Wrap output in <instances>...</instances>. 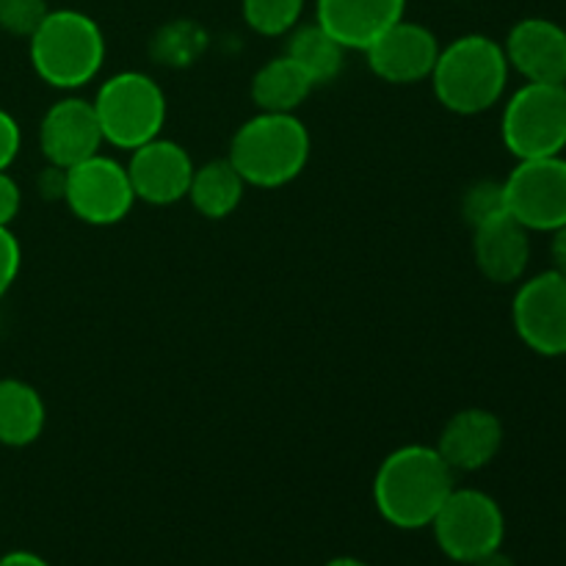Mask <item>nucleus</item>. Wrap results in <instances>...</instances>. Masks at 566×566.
<instances>
[{"instance_id": "2f4dec72", "label": "nucleus", "mask_w": 566, "mask_h": 566, "mask_svg": "<svg viewBox=\"0 0 566 566\" xmlns=\"http://www.w3.org/2000/svg\"><path fill=\"white\" fill-rule=\"evenodd\" d=\"M324 566H370V564H365L363 558H354V556H337L332 558V562H326Z\"/></svg>"}, {"instance_id": "b1692460", "label": "nucleus", "mask_w": 566, "mask_h": 566, "mask_svg": "<svg viewBox=\"0 0 566 566\" xmlns=\"http://www.w3.org/2000/svg\"><path fill=\"white\" fill-rule=\"evenodd\" d=\"M509 213L506 210V191L503 182L497 180H479L464 191L462 197V216L470 227H479L484 221L497 219Z\"/></svg>"}, {"instance_id": "5701e85b", "label": "nucleus", "mask_w": 566, "mask_h": 566, "mask_svg": "<svg viewBox=\"0 0 566 566\" xmlns=\"http://www.w3.org/2000/svg\"><path fill=\"white\" fill-rule=\"evenodd\" d=\"M205 48L202 28L193 22H171L155 39V50L166 64H188Z\"/></svg>"}, {"instance_id": "6ab92c4d", "label": "nucleus", "mask_w": 566, "mask_h": 566, "mask_svg": "<svg viewBox=\"0 0 566 566\" xmlns=\"http://www.w3.org/2000/svg\"><path fill=\"white\" fill-rule=\"evenodd\" d=\"M315 83L291 55H276L252 77V99L260 111L296 114L298 105L313 94Z\"/></svg>"}, {"instance_id": "7ed1b4c3", "label": "nucleus", "mask_w": 566, "mask_h": 566, "mask_svg": "<svg viewBox=\"0 0 566 566\" xmlns=\"http://www.w3.org/2000/svg\"><path fill=\"white\" fill-rule=\"evenodd\" d=\"M310 153V130L296 114L260 111L238 127L227 158L247 186L280 188L307 169Z\"/></svg>"}, {"instance_id": "9d476101", "label": "nucleus", "mask_w": 566, "mask_h": 566, "mask_svg": "<svg viewBox=\"0 0 566 566\" xmlns=\"http://www.w3.org/2000/svg\"><path fill=\"white\" fill-rule=\"evenodd\" d=\"M514 332L539 357L566 354V274L551 269L520 285L512 304Z\"/></svg>"}, {"instance_id": "bb28decb", "label": "nucleus", "mask_w": 566, "mask_h": 566, "mask_svg": "<svg viewBox=\"0 0 566 566\" xmlns=\"http://www.w3.org/2000/svg\"><path fill=\"white\" fill-rule=\"evenodd\" d=\"M22 147V133L14 116L0 108V171H9Z\"/></svg>"}, {"instance_id": "aec40b11", "label": "nucleus", "mask_w": 566, "mask_h": 566, "mask_svg": "<svg viewBox=\"0 0 566 566\" xmlns=\"http://www.w3.org/2000/svg\"><path fill=\"white\" fill-rule=\"evenodd\" d=\"M243 191H247V180L238 175L230 158H221L193 169L186 199H191V205L205 219H227L241 205Z\"/></svg>"}, {"instance_id": "f03ea898", "label": "nucleus", "mask_w": 566, "mask_h": 566, "mask_svg": "<svg viewBox=\"0 0 566 566\" xmlns=\"http://www.w3.org/2000/svg\"><path fill=\"white\" fill-rule=\"evenodd\" d=\"M506 50L484 33H464L440 48L431 70L437 99L459 116H475L497 105L509 86Z\"/></svg>"}, {"instance_id": "412c9836", "label": "nucleus", "mask_w": 566, "mask_h": 566, "mask_svg": "<svg viewBox=\"0 0 566 566\" xmlns=\"http://www.w3.org/2000/svg\"><path fill=\"white\" fill-rule=\"evenodd\" d=\"M287 55L313 77L315 86H321V83H332L340 75L346 48L332 33H326L318 22H310V25L293 28Z\"/></svg>"}, {"instance_id": "ddd939ff", "label": "nucleus", "mask_w": 566, "mask_h": 566, "mask_svg": "<svg viewBox=\"0 0 566 566\" xmlns=\"http://www.w3.org/2000/svg\"><path fill=\"white\" fill-rule=\"evenodd\" d=\"M193 169L197 166L188 149L160 136L130 149V160H127V177H130L136 199L160 205V208L188 197Z\"/></svg>"}, {"instance_id": "c756f323", "label": "nucleus", "mask_w": 566, "mask_h": 566, "mask_svg": "<svg viewBox=\"0 0 566 566\" xmlns=\"http://www.w3.org/2000/svg\"><path fill=\"white\" fill-rule=\"evenodd\" d=\"M551 254H553V263H556V271L566 274V224L558 227V230H553Z\"/></svg>"}, {"instance_id": "2eb2a0df", "label": "nucleus", "mask_w": 566, "mask_h": 566, "mask_svg": "<svg viewBox=\"0 0 566 566\" xmlns=\"http://www.w3.org/2000/svg\"><path fill=\"white\" fill-rule=\"evenodd\" d=\"M437 451L453 473L486 468L503 448V423L490 409H462L451 415L437 437Z\"/></svg>"}, {"instance_id": "9b49d317", "label": "nucleus", "mask_w": 566, "mask_h": 566, "mask_svg": "<svg viewBox=\"0 0 566 566\" xmlns=\"http://www.w3.org/2000/svg\"><path fill=\"white\" fill-rule=\"evenodd\" d=\"M442 44L431 28L412 20H398L363 50L370 72L387 83H418L431 77Z\"/></svg>"}, {"instance_id": "7c9ffc66", "label": "nucleus", "mask_w": 566, "mask_h": 566, "mask_svg": "<svg viewBox=\"0 0 566 566\" xmlns=\"http://www.w3.org/2000/svg\"><path fill=\"white\" fill-rule=\"evenodd\" d=\"M470 566H514V562H512V558L506 556V553L495 551V553H490V556L479 558V562L470 564Z\"/></svg>"}, {"instance_id": "4468645a", "label": "nucleus", "mask_w": 566, "mask_h": 566, "mask_svg": "<svg viewBox=\"0 0 566 566\" xmlns=\"http://www.w3.org/2000/svg\"><path fill=\"white\" fill-rule=\"evenodd\" d=\"M506 59L525 83H566V31L547 17H525L509 31Z\"/></svg>"}, {"instance_id": "f257e3e1", "label": "nucleus", "mask_w": 566, "mask_h": 566, "mask_svg": "<svg viewBox=\"0 0 566 566\" xmlns=\"http://www.w3.org/2000/svg\"><path fill=\"white\" fill-rule=\"evenodd\" d=\"M453 475L434 446L396 448L376 470V512L401 531L429 528L457 486Z\"/></svg>"}, {"instance_id": "393cba45", "label": "nucleus", "mask_w": 566, "mask_h": 566, "mask_svg": "<svg viewBox=\"0 0 566 566\" xmlns=\"http://www.w3.org/2000/svg\"><path fill=\"white\" fill-rule=\"evenodd\" d=\"M48 11V0H0V31L28 39L42 25Z\"/></svg>"}, {"instance_id": "cd10ccee", "label": "nucleus", "mask_w": 566, "mask_h": 566, "mask_svg": "<svg viewBox=\"0 0 566 566\" xmlns=\"http://www.w3.org/2000/svg\"><path fill=\"white\" fill-rule=\"evenodd\" d=\"M22 205V191L9 171H0V227H9L17 219Z\"/></svg>"}, {"instance_id": "f3484780", "label": "nucleus", "mask_w": 566, "mask_h": 566, "mask_svg": "<svg viewBox=\"0 0 566 566\" xmlns=\"http://www.w3.org/2000/svg\"><path fill=\"white\" fill-rule=\"evenodd\" d=\"M473 258L490 282H520L531 263V230L509 213L484 221L473 227Z\"/></svg>"}, {"instance_id": "0eeeda50", "label": "nucleus", "mask_w": 566, "mask_h": 566, "mask_svg": "<svg viewBox=\"0 0 566 566\" xmlns=\"http://www.w3.org/2000/svg\"><path fill=\"white\" fill-rule=\"evenodd\" d=\"M431 531L440 551L451 562L475 564L479 558L501 551L503 536H506V517L495 497L486 492L453 486L448 501L437 512Z\"/></svg>"}, {"instance_id": "6e6552de", "label": "nucleus", "mask_w": 566, "mask_h": 566, "mask_svg": "<svg viewBox=\"0 0 566 566\" xmlns=\"http://www.w3.org/2000/svg\"><path fill=\"white\" fill-rule=\"evenodd\" d=\"M64 202L83 224L111 227L127 219L138 199L127 177V166L97 153L66 169Z\"/></svg>"}, {"instance_id": "dca6fc26", "label": "nucleus", "mask_w": 566, "mask_h": 566, "mask_svg": "<svg viewBox=\"0 0 566 566\" xmlns=\"http://www.w3.org/2000/svg\"><path fill=\"white\" fill-rule=\"evenodd\" d=\"M403 11L407 0H315V22L346 50L368 48Z\"/></svg>"}, {"instance_id": "20e7f679", "label": "nucleus", "mask_w": 566, "mask_h": 566, "mask_svg": "<svg viewBox=\"0 0 566 566\" xmlns=\"http://www.w3.org/2000/svg\"><path fill=\"white\" fill-rule=\"evenodd\" d=\"M31 66L48 86L81 88L99 75L105 61V33L97 20L77 9H50L42 25L28 36Z\"/></svg>"}, {"instance_id": "a878e982", "label": "nucleus", "mask_w": 566, "mask_h": 566, "mask_svg": "<svg viewBox=\"0 0 566 566\" xmlns=\"http://www.w3.org/2000/svg\"><path fill=\"white\" fill-rule=\"evenodd\" d=\"M22 265V249L20 241L14 238V232L9 227H0V298L11 291V285L17 282Z\"/></svg>"}, {"instance_id": "1a4fd4ad", "label": "nucleus", "mask_w": 566, "mask_h": 566, "mask_svg": "<svg viewBox=\"0 0 566 566\" xmlns=\"http://www.w3.org/2000/svg\"><path fill=\"white\" fill-rule=\"evenodd\" d=\"M509 216L531 232H553L566 224V160L551 158L520 160L503 180Z\"/></svg>"}, {"instance_id": "39448f33", "label": "nucleus", "mask_w": 566, "mask_h": 566, "mask_svg": "<svg viewBox=\"0 0 566 566\" xmlns=\"http://www.w3.org/2000/svg\"><path fill=\"white\" fill-rule=\"evenodd\" d=\"M92 105L105 144L119 149H136L153 142L166 125V94L147 72L127 70L105 77Z\"/></svg>"}, {"instance_id": "4be33fe9", "label": "nucleus", "mask_w": 566, "mask_h": 566, "mask_svg": "<svg viewBox=\"0 0 566 566\" xmlns=\"http://www.w3.org/2000/svg\"><path fill=\"white\" fill-rule=\"evenodd\" d=\"M243 20L260 36H285L302 22L304 0H243Z\"/></svg>"}, {"instance_id": "423d86ee", "label": "nucleus", "mask_w": 566, "mask_h": 566, "mask_svg": "<svg viewBox=\"0 0 566 566\" xmlns=\"http://www.w3.org/2000/svg\"><path fill=\"white\" fill-rule=\"evenodd\" d=\"M501 136L517 160L551 158L566 147V83H525L509 97Z\"/></svg>"}, {"instance_id": "f8f14e48", "label": "nucleus", "mask_w": 566, "mask_h": 566, "mask_svg": "<svg viewBox=\"0 0 566 566\" xmlns=\"http://www.w3.org/2000/svg\"><path fill=\"white\" fill-rule=\"evenodd\" d=\"M97 111L83 97H61L48 108L39 125V147L50 166L72 169L103 149Z\"/></svg>"}, {"instance_id": "c85d7f7f", "label": "nucleus", "mask_w": 566, "mask_h": 566, "mask_svg": "<svg viewBox=\"0 0 566 566\" xmlns=\"http://www.w3.org/2000/svg\"><path fill=\"white\" fill-rule=\"evenodd\" d=\"M0 566H50V564L31 551H14L0 556Z\"/></svg>"}, {"instance_id": "a211bd4d", "label": "nucleus", "mask_w": 566, "mask_h": 566, "mask_svg": "<svg viewBox=\"0 0 566 566\" xmlns=\"http://www.w3.org/2000/svg\"><path fill=\"white\" fill-rule=\"evenodd\" d=\"M48 409L33 385L22 379H0V446L25 448L42 437Z\"/></svg>"}]
</instances>
